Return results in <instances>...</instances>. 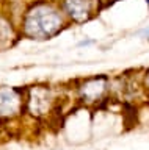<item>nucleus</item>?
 Segmentation results:
<instances>
[{"label": "nucleus", "mask_w": 149, "mask_h": 150, "mask_svg": "<svg viewBox=\"0 0 149 150\" xmlns=\"http://www.w3.org/2000/svg\"><path fill=\"white\" fill-rule=\"evenodd\" d=\"M141 35H144V36L148 38V41H149V27L144 28V30H141Z\"/></svg>", "instance_id": "obj_5"}, {"label": "nucleus", "mask_w": 149, "mask_h": 150, "mask_svg": "<svg viewBox=\"0 0 149 150\" xmlns=\"http://www.w3.org/2000/svg\"><path fill=\"white\" fill-rule=\"evenodd\" d=\"M146 86H148V89H149V72L146 74Z\"/></svg>", "instance_id": "obj_7"}, {"label": "nucleus", "mask_w": 149, "mask_h": 150, "mask_svg": "<svg viewBox=\"0 0 149 150\" xmlns=\"http://www.w3.org/2000/svg\"><path fill=\"white\" fill-rule=\"evenodd\" d=\"M146 3H148V6H149V0H146Z\"/></svg>", "instance_id": "obj_8"}, {"label": "nucleus", "mask_w": 149, "mask_h": 150, "mask_svg": "<svg viewBox=\"0 0 149 150\" xmlns=\"http://www.w3.org/2000/svg\"><path fill=\"white\" fill-rule=\"evenodd\" d=\"M49 102H50V97H49V91L46 89H41V88H35L31 91V97H30V110L33 111V114H43L46 112L49 106Z\"/></svg>", "instance_id": "obj_4"}, {"label": "nucleus", "mask_w": 149, "mask_h": 150, "mask_svg": "<svg viewBox=\"0 0 149 150\" xmlns=\"http://www.w3.org/2000/svg\"><path fill=\"white\" fill-rule=\"evenodd\" d=\"M63 19L55 8L49 5H38L25 16L24 31L31 39H50L60 31Z\"/></svg>", "instance_id": "obj_1"}, {"label": "nucleus", "mask_w": 149, "mask_h": 150, "mask_svg": "<svg viewBox=\"0 0 149 150\" xmlns=\"http://www.w3.org/2000/svg\"><path fill=\"white\" fill-rule=\"evenodd\" d=\"M64 9L68 16L76 22L88 21L91 16V2L90 0H64Z\"/></svg>", "instance_id": "obj_2"}, {"label": "nucleus", "mask_w": 149, "mask_h": 150, "mask_svg": "<svg viewBox=\"0 0 149 150\" xmlns=\"http://www.w3.org/2000/svg\"><path fill=\"white\" fill-rule=\"evenodd\" d=\"M21 106V98L13 88L0 89V116H13L16 114Z\"/></svg>", "instance_id": "obj_3"}, {"label": "nucleus", "mask_w": 149, "mask_h": 150, "mask_svg": "<svg viewBox=\"0 0 149 150\" xmlns=\"http://www.w3.org/2000/svg\"><path fill=\"white\" fill-rule=\"evenodd\" d=\"M90 44H93V41H82V42H78V45H80V47H83V45H90Z\"/></svg>", "instance_id": "obj_6"}]
</instances>
